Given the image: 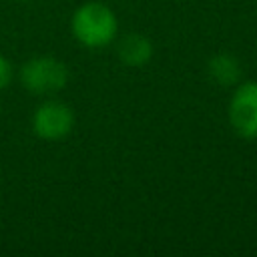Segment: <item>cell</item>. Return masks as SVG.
<instances>
[{
    "label": "cell",
    "mask_w": 257,
    "mask_h": 257,
    "mask_svg": "<svg viewBox=\"0 0 257 257\" xmlns=\"http://www.w3.org/2000/svg\"><path fill=\"white\" fill-rule=\"evenodd\" d=\"M72 34L88 48H102L112 42L118 30L114 12L100 2H86L72 14Z\"/></svg>",
    "instance_id": "1"
},
{
    "label": "cell",
    "mask_w": 257,
    "mask_h": 257,
    "mask_svg": "<svg viewBox=\"0 0 257 257\" xmlns=\"http://www.w3.org/2000/svg\"><path fill=\"white\" fill-rule=\"evenodd\" d=\"M10 80H12V66L4 56H0V88L8 86Z\"/></svg>",
    "instance_id": "7"
},
{
    "label": "cell",
    "mask_w": 257,
    "mask_h": 257,
    "mask_svg": "<svg viewBox=\"0 0 257 257\" xmlns=\"http://www.w3.org/2000/svg\"><path fill=\"white\" fill-rule=\"evenodd\" d=\"M74 126V114L72 110L58 100H46L42 102L34 114H32V128L36 137L46 141H58L66 137Z\"/></svg>",
    "instance_id": "4"
},
{
    "label": "cell",
    "mask_w": 257,
    "mask_h": 257,
    "mask_svg": "<svg viewBox=\"0 0 257 257\" xmlns=\"http://www.w3.org/2000/svg\"><path fill=\"white\" fill-rule=\"evenodd\" d=\"M68 80V68L64 62L50 56H36L22 64L20 82L26 90L36 94H50L60 90Z\"/></svg>",
    "instance_id": "2"
},
{
    "label": "cell",
    "mask_w": 257,
    "mask_h": 257,
    "mask_svg": "<svg viewBox=\"0 0 257 257\" xmlns=\"http://www.w3.org/2000/svg\"><path fill=\"white\" fill-rule=\"evenodd\" d=\"M153 56V44L141 34H126L118 44V58L126 66H143Z\"/></svg>",
    "instance_id": "5"
},
{
    "label": "cell",
    "mask_w": 257,
    "mask_h": 257,
    "mask_svg": "<svg viewBox=\"0 0 257 257\" xmlns=\"http://www.w3.org/2000/svg\"><path fill=\"white\" fill-rule=\"evenodd\" d=\"M229 122L237 135L257 139V82L249 80L237 86L229 102Z\"/></svg>",
    "instance_id": "3"
},
{
    "label": "cell",
    "mask_w": 257,
    "mask_h": 257,
    "mask_svg": "<svg viewBox=\"0 0 257 257\" xmlns=\"http://www.w3.org/2000/svg\"><path fill=\"white\" fill-rule=\"evenodd\" d=\"M209 72H211V76H213L217 82H221V84H233V82L239 80V74H241L237 60H235L233 56H229V54H219V56H215V58L209 62Z\"/></svg>",
    "instance_id": "6"
}]
</instances>
